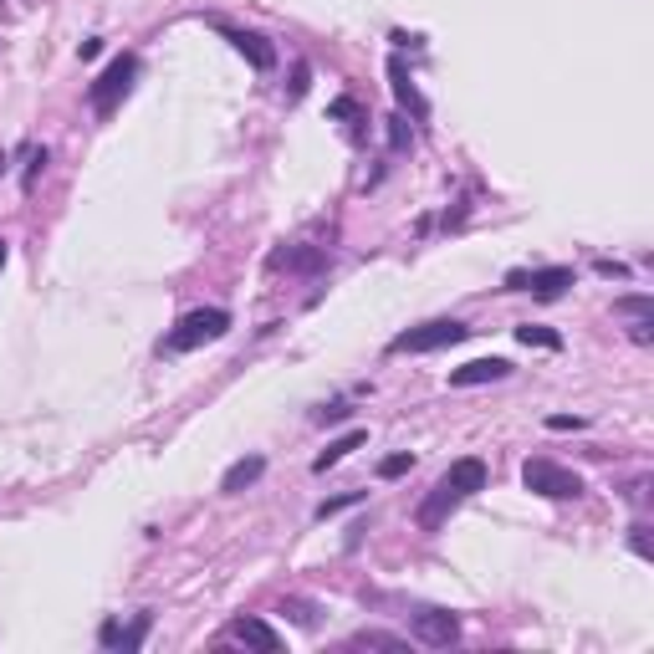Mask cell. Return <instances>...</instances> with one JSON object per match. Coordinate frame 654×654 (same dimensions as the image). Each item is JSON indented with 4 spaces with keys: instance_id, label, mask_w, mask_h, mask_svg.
<instances>
[{
    "instance_id": "cell-1",
    "label": "cell",
    "mask_w": 654,
    "mask_h": 654,
    "mask_svg": "<svg viewBox=\"0 0 654 654\" xmlns=\"http://www.w3.org/2000/svg\"><path fill=\"white\" fill-rule=\"evenodd\" d=\"M225 333H231V312L225 307H194L174 322V333L164 337V353H194V348L215 343Z\"/></svg>"
},
{
    "instance_id": "cell-2",
    "label": "cell",
    "mask_w": 654,
    "mask_h": 654,
    "mask_svg": "<svg viewBox=\"0 0 654 654\" xmlns=\"http://www.w3.org/2000/svg\"><path fill=\"white\" fill-rule=\"evenodd\" d=\"M522 486L537 491V496H552V501H577V496H583V475L563 471L557 461L532 455V461H522Z\"/></svg>"
},
{
    "instance_id": "cell-3",
    "label": "cell",
    "mask_w": 654,
    "mask_h": 654,
    "mask_svg": "<svg viewBox=\"0 0 654 654\" xmlns=\"http://www.w3.org/2000/svg\"><path fill=\"white\" fill-rule=\"evenodd\" d=\"M465 333H471L465 322H455V317H435V322H420V327H410V333H399L389 348H394V353H435V348L461 343Z\"/></svg>"
},
{
    "instance_id": "cell-4",
    "label": "cell",
    "mask_w": 654,
    "mask_h": 654,
    "mask_svg": "<svg viewBox=\"0 0 654 654\" xmlns=\"http://www.w3.org/2000/svg\"><path fill=\"white\" fill-rule=\"evenodd\" d=\"M133 72H139V62H133L129 52H123V57H113V62H108V72H103V78H98V82L88 88V103L98 108V113H113V108H118V98H123V92L133 88Z\"/></svg>"
},
{
    "instance_id": "cell-5",
    "label": "cell",
    "mask_w": 654,
    "mask_h": 654,
    "mask_svg": "<svg viewBox=\"0 0 654 654\" xmlns=\"http://www.w3.org/2000/svg\"><path fill=\"white\" fill-rule=\"evenodd\" d=\"M410 628H414V639L430 644V649H450V644L461 639V618L445 614V608H424V614H414Z\"/></svg>"
},
{
    "instance_id": "cell-6",
    "label": "cell",
    "mask_w": 654,
    "mask_h": 654,
    "mask_svg": "<svg viewBox=\"0 0 654 654\" xmlns=\"http://www.w3.org/2000/svg\"><path fill=\"white\" fill-rule=\"evenodd\" d=\"M486 481H491V471H486V461H475V455H465V461H455L445 475H440V486L445 491H455V496H475V491H486Z\"/></svg>"
},
{
    "instance_id": "cell-7",
    "label": "cell",
    "mask_w": 654,
    "mask_h": 654,
    "mask_svg": "<svg viewBox=\"0 0 654 654\" xmlns=\"http://www.w3.org/2000/svg\"><path fill=\"white\" fill-rule=\"evenodd\" d=\"M512 363L506 358H475V363H461V369H450V389H475V384H496L506 379Z\"/></svg>"
},
{
    "instance_id": "cell-8",
    "label": "cell",
    "mask_w": 654,
    "mask_h": 654,
    "mask_svg": "<svg viewBox=\"0 0 654 654\" xmlns=\"http://www.w3.org/2000/svg\"><path fill=\"white\" fill-rule=\"evenodd\" d=\"M231 634H235L241 644H251V649H261V654H276V649H282V634H276V628H271L266 618L241 614V618L231 624Z\"/></svg>"
},
{
    "instance_id": "cell-9",
    "label": "cell",
    "mask_w": 654,
    "mask_h": 654,
    "mask_svg": "<svg viewBox=\"0 0 654 654\" xmlns=\"http://www.w3.org/2000/svg\"><path fill=\"white\" fill-rule=\"evenodd\" d=\"M225 36H231V47L256 67V72H271V67H276V47H271L266 36H256V31H225Z\"/></svg>"
},
{
    "instance_id": "cell-10",
    "label": "cell",
    "mask_w": 654,
    "mask_h": 654,
    "mask_svg": "<svg viewBox=\"0 0 654 654\" xmlns=\"http://www.w3.org/2000/svg\"><path fill=\"white\" fill-rule=\"evenodd\" d=\"M261 475H266V455H245V461H235L231 471L220 475V491H225V496H235V491L256 486Z\"/></svg>"
},
{
    "instance_id": "cell-11",
    "label": "cell",
    "mask_w": 654,
    "mask_h": 654,
    "mask_svg": "<svg viewBox=\"0 0 654 654\" xmlns=\"http://www.w3.org/2000/svg\"><path fill=\"white\" fill-rule=\"evenodd\" d=\"M573 282H577L573 266H542V271H526V292H537V296H563Z\"/></svg>"
},
{
    "instance_id": "cell-12",
    "label": "cell",
    "mask_w": 654,
    "mask_h": 654,
    "mask_svg": "<svg viewBox=\"0 0 654 654\" xmlns=\"http://www.w3.org/2000/svg\"><path fill=\"white\" fill-rule=\"evenodd\" d=\"M363 440H369V430H348L343 440H333V445H327V450L317 455V461H312V471H317V475H327L337 461H348V455H353V450H358Z\"/></svg>"
},
{
    "instance_id": "cell-13",
    "label": "cell",
    "mask_w": 654,
    "mask_h": 654,
    "mask_svg": "<svg viewBox=\"0 0 654 654\" xmlns=\"http://www.w3.org/2000/svg\"><path fill=\"white\" fill-rule=\"evenodd\" d=\"M149 624H154V618H149V614H139V618H133L129 628H118V624H103V644H113V649H139V644H143V634H149Z\"/></svg>"
},
{
    "instance_id": "cell-14",
    "label": "cell",
    "mask_w": 654,
    "mask_h": 654,
    "mask_svg": "<svg viewBox=\"0 0 654 654\" xmlns=\"http://www.w3.org/2000/svg\"><path fill=\"white\" fill-rule=\"evenodd\" d=\"M389 78H394V92H399V103L410 108V113H420V118H424V98H420V92H414V82H410V72H404V62H399V57H394V62H389Z\"/></svg>"
},
{
    "instance_id": "cell-15",
    "label": "cell",
    "mask_w": 654,
    "mask_h": 654,
    "mask_svg": "<svg viewBox=\"0 0 654 654\" xmlns=\"http://www.w3.org/2000/svg\"><path fill=\"white\" fill-rule=\"evenodd\" d=\"M516 343H526V348H547V353H557V348H563V333H552V327H542V322H522V327H516Z\"/></svg>"
},
{
    "instance_id": "cell-16",
    "label": "cell",
    "mask_w": 654,
    "mask_h": 654,
    "mask_svg": "<svg viewBox=\"0 0 654 654\" xmlns=\"http://www.w3.org/2000/svg\"><path fill=\"white\" fill-rule=\"evenodd\" d=\"M353 649H404V639H394V634H379V628H363V634H353Z\"/></svg>"
},
{
    "instance_id": "cell-17",
    "label": "cell",
    "mask_w": 654,
    "mask_h": 654,
    "mask_svg": "<svg viewBox=\"0 0 654 654\" xmlns=\"http://www.w3.org/2000/svg\"><path fill=\"white\" fill-rule=\"evenodd\" d=\"M614 312L618 317H654V296H618Z\"/></svg>"
},
{
    "instance_id": "cell-18",
    "label": "cell",
    "mask_w": 654,
    "mask_h": 654,
    "mask_svg": "<svg viewBox=\"0 0 654 654\" xmlns=\"http://www.w3.org/2000/svg\"><path fill=\"white\" fill-rule=\"evenodd\" d=\"M410 471H414V455H410V450H399V455L379 461V475H384V481H399V475H410Z\"/></svg>"
},
{
    "instance_id": "cell-19",
    "label": "cell",
    "mask_w": 654,
    "mask_h": 654,
    "mask_svg": "<svg viewBox=\"0 0 654 654\" xmlns=\"http://www.w3.org/2000/svg\"><path fill=\"white\" fill-rule=\"evenodd\" d=\"M282 614H292L302 628H317V608H312L307 598H286V603H282Z\"/></svg>"
},
{
    "instance_id": "cell-20",
    "label": "cell",
    "mask_w": 654,
    "mask_h": 654,
    "mask_svg": "<svg viewBox=\"0 0 654 654\" xmlns=\"http://www.w3.org/2000/svg\"><path fill=\"white\" fill-rule=\"evenodd\" d=\"M358 501H363V491H348V496H337V501H322V506H317V522H327V516L348 512V506H358Z\"/></svg>"
},
{
    "instance_id": "cell-21",
    "label": "cell",
    "mask_w": 654,
    "mask_h": 654,
    "mask_svg": "<svg viewBox=\"0 0 654 654\" xmlns=\"http://www.w3.org/2000/svg\"><path fill=\"white\" fill-rule=\"evenodd\" d=\"M389 143H394V149H410V143H414V133H410L404 118H389Z\"/></svg>"
},
{
    "instance_id": "cell-22",
    "label": "cell",
    "mask_w": 654,
    "mask_h": 654,
    "mask_svg": "<svg viewBox=\"0 0 654 654\" xmlns=\"http://www.w3.org/2000/svg\"><path fill=\"white\" fill-rule=\"evenodd\" d=\"M583 424H588L583 414H552V420H547V430H583Z\"/></svg>"
},
{
    "instance_id": "cell-23",
    "label": "cell",
    "mask_w": 654,
    "mask_h": 654,
    "mask_svg": "<svg viewBox=\"0 0 654 654\" xmlns=\"http://www.w3.org/2000/svg\"><path fill=\"white\" fill-rule=\"evenodd\" d=\"M327 113H333V118H358V103H353V98H337Z\"/></svg>"
},
{
    "instance_id": "cell-24",
    "label": "cell",
    "mask_w": 654,
    "mask_h": 654,
    "mask_svg": "<svg viewBox=\"0 0 654 654\" xmlns=\"http://www.w3.org/2000/svg\"><path fill=\"white\" fill-rule=\"evenodd\" d=\"M598 276H614V282H624L628 266H618V261H598Z\"/></svg>"
},
{
    "instance_id": "cell-25",
    "label": "cell",
    "mask_w": 654,
    "mask_h": 654,
    "mask_svg": "<svg viewBox=\"0 0 654 654\" xmlns=\"http://www.w3.org/2000/svg\"><path fill=\"white\" fill-rule=\"evenodd\" d=\"M41 164H47V149H36V154H31V169H26V180H21V184H26V190H31V184H36V169Z\"/></svg>"
},
{
    "instance_id": "cell-26",
    "label": "cell",
    "mask_w": 654,
    "mask_h": 654,
    "mask_svg": "<svg viewBox=\"0 0 654 654\" xmlns=\"http://www.w3.org/2000/svg\"><path fill=\"white\" fill-rule=\"evenodd\" d=\"M506 292H526V271H506Z\"/></svg>"
},
{
    "instance_id": "cell-27",
    "label": "cell",
    "mask_w": 654,
    "mask_h": 654,
    "mask_svg": "<svg viewBox=\"0 0 654 654\" xmlns=\"http://www.w3.org/2000/svg\"><path fill=\"white\" fill-rule=\"evenodd\" d=\"M628 542H634V552H639V557H649V537H644V526H634V537H628Z\"/></svg>"
},
{
    "instance_id": "cell-28",
    "label": "cell",
    "mask_w": 654,
    "mask_h": 654,
    "mask_svg": "<svg viewBox=\"0 0 654 654\" xmlns=\"http://www.w3.org/2000/svg\"><path fill=\"white\" fill-rule=\"evenodd\" d=\"M0 266H5V241H0Z\"/></svg>"
}]
</instances>
